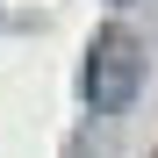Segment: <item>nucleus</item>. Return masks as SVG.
Listing matches in <instances>:
<instances>
[{
  "label": "nucleus",
  "instance_id": "f257e3e1",
  "mask_svg": "<svg viewBox=\"0 0 158 158\" xmlns=\"http://www.w3.org/2000/svg\"><path fill=\"white\" fill-rule=\"evenodd\" d=\"M144 86V43L129 29H101L86 50V108L94 115H122Z\"/></svg>",
  "mask_w": 158,
  "mask_h": 158
},
{
  "label": "nucleus",
  "instance_id": "f03ea898",
  "mask_svg": "<svg viewBox=\"0 0 158 158\" xmlns=\"http://www.w3.org/2000/svg\"><path fill=\"white\" fill-rule=\"evenodd\" d=\"M115 7H129V0H115Z\"/></svg>",
  "mask_w": 158,
  "mask_h": 158
}]
</instances>
